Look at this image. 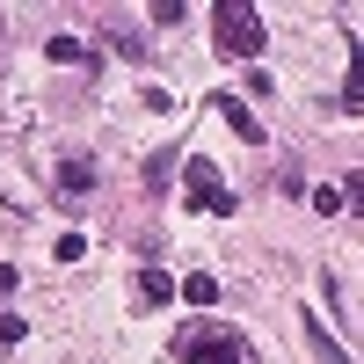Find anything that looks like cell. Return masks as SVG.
Returning a JSON list of instances; mask_svg holds the SVG:
<instances>
[{"instance_id": "1", "label": "cell", "mask_w": 364, "mask_h": 364, "mask_svg": "<svg viewBox=\"0 0 364 364\" xmlns=\"http://www.w3.org/2000/svg\"><path fill=\"white\" fill-rule=\"evenodd\" d=\"M211 37H219V51H233V58H255L262 51V15L240 8V0H226V8L211 15Z\"/></svg>"}, {"instance_id": "2", "label": "cell", "mask_w": 364, "mask_h": 364, "mask_svg": "<svg viewBox=\"0 0 364 364\" xmlns=\"http://www.w3.org/2000/svg\"><path fill=\"white\" fill-rule=\"evenodd\" d=\"M182 364H248V343H233V336H190L182 343Z\"/></svg>"}, {"instance_id": "3", "label": "cell", "mask_w": 364, "mask_h": 364, "mask_svg": "<svg viewBox=\"0 0 364 364\" xmlns=\"http://www.w3.org/2000/svg\"><path fill=\"white\" fill-rule=\"evenodd\" d=\"M190 204L197 211H219V219L233 211V197H226V182L211 175V161H190Z\"/></svg>"}, {"instance_id": "4", "label": "cell", "mask_w": 364, "mask_h": 364, "mask_svg": "<svg viewBox=\"0 0 364 364\" xmlns=\"http://www.w3.org/2000/svg\"><path fill=\"white\" fill-rule=\"evenodd\" d=\"M182 299H190V306H211V299H219V277H211V269H197V277H182Z\"/></svg>"}, {"instance_id": "5", "label": "cell", "mask_w": 364, "mask_h": 364, "mask_svg": "<svg viewBox=\"0 0 364 364\" xmlns=\"http://www.w3.org/2000/svg\"><path fill=\"white\" fill-rule=\"evenodd\" d=\"M219 117H226V124H233L240 139H262V132H255V117H248V109H240L233 95H219Z\"/></svg>"}, {"instance_id": "6", "label": "cell", "mask_w": 364, "mask_h": 364, "mask_svg": "<svg viewBox=\"0 0 364 364\" xmlns=\"http://www.w3.org/2000/svg\"><path fill=\"white\" fill-rule=\"evenodd\" d=\"M58 182H66V190H87V182H95V168H87V161H66V168H58Z\"/></svg>"}, {"instance_id": "7", "label": "cell", "mask_w": 364, "mask_h": 364, "mask_svg": "<svg viewBox=\"0 0 364 364\" xmlns=\"http://www.w3.org/2000/svg\"><path fill=\"white\" fill-rule=\"evenodd\" d=\"M350 190H357V182H343V190H314V211H343V204H350Z\"/></svg>"}, {"instance_id": "8", "label": "cell", "mask_w": 364, "mask_h": 364, "mask_svg": "<svg viewBox=\"0 0 364 364\" xmlns=\"http://www.w3.org/2000/svg\"><path fill=\"white\" fill-rule=\"evenodd\" d=\"M139 291H146V299H161V306H168V291H175V284L161 277V269H146V277H139Z\"/></svg>"}]
</instances>
